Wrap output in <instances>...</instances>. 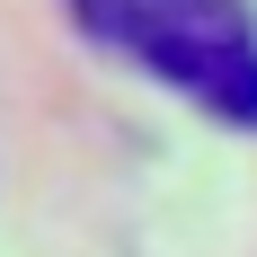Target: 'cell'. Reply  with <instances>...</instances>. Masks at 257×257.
I'll return each mask as SVG.
<instances>
[{
  "mask_svg": "<svg viewBox=\"0 0 257 257\" xmlns=\"http://www.w3.org/2000/svg\"><path fill=\"white\" fill-rule=\"evenodd\" d=\"M80 36L124 53L160 89L257 133V9L248 0H62Z\"/></svg>",
  "mask_w": 257,
  "mask_h": 257,
  "instance_id": "1",
  "label": "cell"
}]
</instances>
